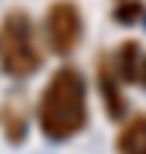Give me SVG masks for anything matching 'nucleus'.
<instances>
[{"label": "nucleus", "instance_id": "f257e3e1", "mask_svg": "<svg viewBox=\"0 0 146 154\" xmlns=\"http://www.w3.org/2000/svg\"><path fill=\"white\" fill-rule=\"evenodd\" d=\"M38 127L49 141H70L76 138L89 119V97L87 81L79 68L60 65L43 84L38 106H35Z\"/></svg>", "mask_w": 146, "mask_h": 154}, {"label": "nucleus", "instance_id": "f03ea898", "mask_svg": "<svg viewBox=\"0 0 146 154\" xmlns=\"http://www.w3.org/2000/svg\"><path fill=\"white\" fill-rule=\"evenodd\" d=\"M43 62L35 24L27 11L14 8L0 22V65L14 79L33 76Z\"/></svg>", "mask_w": 146, "mask_h": 154}, {"label": "nucleus", "instance_id": "7ed1b4c3", "mask_svg": "<svg viewBox=\"0 0 146 154\" xmlns=\"http://www.w3.org/2000/svg\"><path fill=\"white\" fill-rule=\"evenodd\" d=\"M43 38L51 54L70 57L84 38V14L76 0H51L43 14Z\"/></svg>", "mask_w": 146, "mask_h": 154}, {"label": "nucleus", "instance_id": "20e7f679", "mask_svg": "<svg viewBox=\"0 0 146 154\" xmlns=\"http://www.w3.org/2000/svg\"><path fill=\"white\" fill-rule=\"evenodd\" d=\"M95 87L100 95V103L106 108V116L119 122L127 114V95H125V81L119 79L114 62L108 54L98 57V68H95Z\"/></svg>", "mask_w": 146, "mask_h": 154}, {"label": "nucleus", "instance_id": "39448f33", "mask_svg": "<svg viewBox=\"0 0 146 154\" xmlns=\"http://www.w3.org/2000/svg\"><path fill=\"white\" fill-rule=\"evenodd\" d=\"M114 149L116 154H146V114H133L122 122Z\"/></svg>", "mask_w": 146, "mask_h": 154}, {"label": "nucleus", "instance_id": "423d86ee", "mask_svg": "<svg viewBox=\"0 0 146 154\" xmlns=\"http://www.w3.org/2000/svg\"><path fill=\"white\" fill-rule=\"evenodd\" d=\"M141 60H144V51H141V43L135 38H127L116 46V51L111 54V62L119 73V79L125 84H138V73H141Z\"/></svg>", "mask_w": 146, "mask_h": 154}, {"label": "nucleus", "instance_id": "0eeeda50", "mask_svg": "<svg viewBox=\"0 0 146 154\" xmlns=\"http://www.w3.org/2000/svg\"><path fill=\"white\" fill-rule=\"evenodd\" d=\"M27 114L24 106H19L16 100H5L0 106V133L8 143H22L27 138Z\"/></svg>", "mask_w": 146, "mask_h": 154}, {"label": "nucleus", "instance_id": "6e6552de", "mask_svg": "<svg viewBox=\"0 0 146 154\" xmlns=\"http://www.w3.org/2000/svg\"><path fill=\"white\" fill-rule=\"evenodd\" d=\"M111 16H114V22H119L125 27L138 24V19L144 16V0H114Z\"/></svg>", "mask_w": 146, "mask_h": 154}, {"label": "nucleus", "instance_id": "1a4fd4ad", "mask_svg": "<svg viewBox=\"0 0 146 154\" xmlns=\"http://www.w3.org/2000/svg\"><path fill=\"white\" fill-rule=\"evenodd\" d=\"M138 84L146 89V54H144V60H141V73H138Z\"/></svg>", "mask_w": 146, "mask_h": 154}]
</instances>
